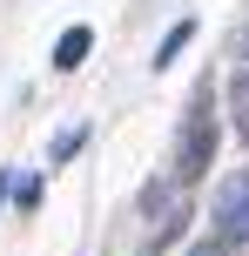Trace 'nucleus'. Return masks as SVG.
<instances>
[{"label": "nucleus", "instance_id": "nucleus-3", "mask_svg": "<svg viewBox=\"0 0 249 256\" xmlns=\"http://www.w3.org/2000/svg\"><path fill=\"white\" fill-rule=\"evenodd\" d=\"M88 48H94V34H88V27H67V34H61V48H54V68H61V74H74V68L88 61Z\"/></svg>", "mask_w": 249, "mask_h": 256}, {"label": "nucleus", "instance_id": "nucleus-2", "mask_svg": "<svg viewBox=\"0 0 249 256\" xmlns=\"http://www.w3.org/2000/svg\"><path fill=\"white\" fill-rule=\"evenodd\" d=\"M216 222H223L229 243H249V176L223 182V196H216Z\"/></svg>", "mask_w": 249, "mask_h": 256}, {"label": "nucleus", "instance_id": "nucleus-7", "mask_svg": "<svg viewBox=\"0 0 249 256\" xmlns=\"http://www.w3.org/2000/svg\"><path fill=\"white\" fill-rule=\"evenodd\" d=\"M243 61H249V27H243Z\"/></svg>", "mask_w": 249, "mask_h": 256}, {"label": "nucleus", "instance_id": "nucleus-6", "mask_svg": "<svg viewBox=\"0 0 249 256\" xmlns=\"http://www.w3.org/2000/svg\"><path fill=\"white\" fill-rule=\"evenodd\" d=\"M189 256H223V250H189Z\"/></svg>", "mask_w": 249, "mask_h": 256}, {"label": "nucleus", "instance_id": "nucleus-4", "mask_svg": "<svg viewBox=\"0 0 249 256\" xmlns=\"http://www.w3.org/2000/svg\"><path fill=\"white\" fill-rule=\"evenodd\" d=\"M189 40H196V20H175V27H169V34H162V48H155V68H169V61H175V54H182V48H189Z\"/></svg>", "mask_w": 249, "mask_h": 256}, {"label": "nucleus", "instance_id": "nucleus-5", "mask_svg": "<svg viewBox=\"0 0 249 256\" xmlns=\"http://www.w3.org/2000/svg\"><path fill=\"white\" fill-rule=\"evenodd\" d=\"M236 128H243V135H249V74L236 81Z\"/></svg>", "mask_w": 249, "mask_h": 256}, {"label": "nucleus", "instance_id": "nucleus-1", "mask_svg": "<svg viewBox=\"0 0 249 256\" xmlns=\"http://www.w3.org/2000/svg\"><path fill=\"white\" fill-rule=\"evenodd\" d=\"M209 155H216V108H209V88L189 102V122H182V148H175V182H202L209 176Z\"/></svg>", "mask_w": 249, "mask_h": 256}]
</instances>
